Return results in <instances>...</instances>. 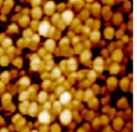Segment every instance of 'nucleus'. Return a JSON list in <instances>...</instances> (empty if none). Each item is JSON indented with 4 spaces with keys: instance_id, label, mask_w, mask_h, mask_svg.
Listing matches in <instances>:
<instances>
[{
    "instance_id": "1",
    "label": "nucleus",
    "mask_w": 137,
    "mask_h": 132,
    "mask_svg": "<svg viewBox=\"0 0 137 132\" xmlns=\"http://www.w3.org/2000/svg\"><path fill=\"white\" fill-rule=\"evenodd\" d=\"M61 121L63 123H68L71 120V118H72V114H71V111L69 110H65L61 113Z\"/></svg>"
},
{
    "instance_id": "2",
    "label": "nucleus",
    "mask_w": 137,
    "mask_h": 132,
    "mask_svg": "<svg viewBox=\"0 0 137 132\" xmlns=\"http://www.w3.org/2000/svg\"><path fill=\"white\" fill-rule=\"evenodd\" d=\"M38 119L40 120V122H42V123H48L50 120V116L49 114V113L47 111L41 112L38 116Z\"/></svg>"
},
{
    "instance_id": "3",
    "label": "nucleus",
    "mask_w": 137,
    "mask_h": 132,
    "mask_svg": "<svg viewBox=\"0 0 137 132\" xmlns=\"http://www.w3.org/2000/svg\"><path fill=\"white\" fill-rule=\"evenodd\" d=\"M49 29H50V24L47 22L42 23L40 25V26H39V32H40V33H41V35H46Z\"/></svg>"
},
{
    "instance_id": "4",
    "label": "nucleus",
    "mask_w": 137,
    "mask_h": 132,
    "mask_svg": "<svg viewBox=\"0 0 137 132\" xmlns=\"http://www.w3.org/2000/svg\"><path fill=\"white\" fill-rule=\"evenodd\" d=\"M71 95L68 93V92H64L61 95L60 97V101L61 104H66L67 103H68L69 101L71 100Z\"/></svg>"
},
{
    "instance_id": "5",
    "label": "nucleus",
    "mask_w": 137,
    "mask_h": 132,
    "mask_svg": "<svg viewBox=\"0 0 137 132\" xmlns=\"http://www.w3.org/2000/svg\"><path fill=\"white\" fill-rule=\"evenodd\" d=\"M62 17H63V19H64L65 21L68 23V22H70V21H71V20H72V18H73V14H72V13H71V11H66V12H65V13L63 14Z\"/></svg>"
},
{
    "instance_id": "6",
    "label": "nucleus",
    "mask_w": 137,
    "mask_h": 132,
    "mask_svg": "<svg viewBox=\"0 0 137 132\" xmlns=\"http://www.w3.org/2000/svg\"><path fill=\"white\" fill-rule=\"evenodd\" d=\"M39 63H40V60H39L38 58H36L35 60H33V61H32V68H33L34 69H36L38 65H39Z\"/></svg>"
},
{
    "instance_id": "7",
    "label": "nucleus",
    "mask_w": 137,
    "mask_h": 132,
    "mask_svg": "<svg viewBox=\"0 0 137 132\" xmlns=\"http://www.w3.org/2000/svg\"><path fill=\"white\" fill-rule=\"evenodd\" d=\"M72 1H74V0H72Z\"/></svg>"
},
{
    "instance_id": "8",
    "label": "nucleus",
    "mask_w": 137,
    "mask_h": 132,
    "mask_svg": "<svg viewBox=\"0 0 137 132\" xmlns=\"http://www.w3.org/2000/svg\"><path fill=\"white\" fill-rule=\"evenodd\" d=\"M33 132H36V131H33Z\"/></svg>"
}]
</instances>
